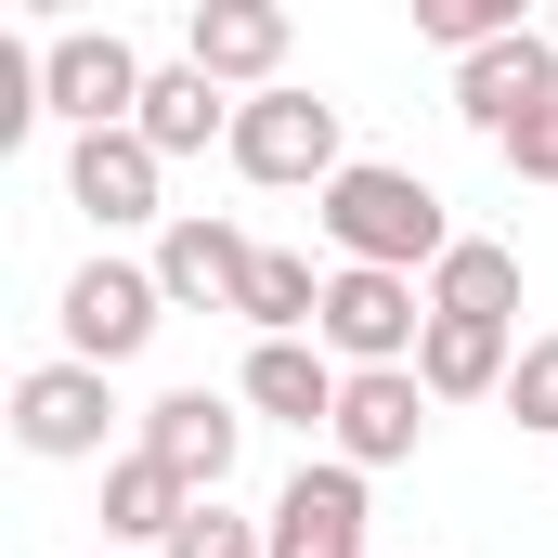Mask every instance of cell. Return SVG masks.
<instances>
[{
  "label": "cell",
  "mask_w": 558,
  "mask_h": 558,
  "mask_svg": "<svg viewBox=\"0 0 558 558\" xmlns=\"http://www.w3.org/2000/svg\"><path fill=\"white\" fill-rule=\"evenodd\" d=\"M182 65H195V78H274V65H286V13H274V0H195ZM274 92H286V78H274Z\"/></svg>",
  "instance_id": "obj_12"
},
{
  "label": "cell",
  "mask_w": 558,
  "mask_h": 558,
  "mask_svg": "<svg viewBox=\"0 0 558 558\" xmlns=\"http://www.w3.org/2000/svg\"><path fill=\"white\" fill-rule=\"evenodd\" d=\"M131 131L156 143V156H195V143H208V131L234 143V105H221V78H195V65H169V78L143 92V118H131Z\"/></svg>",
  "instance_id": "obj_18"
},
{
  "label": "cell",
  "mask_w": 558,
  "mask_h": 558,
  "mask_svg": "<svg viewBox=\"0 0 558 558\" xmlns=\"http://www.w3.org/2000/svg\"><path fill=\"white\" fill-rule=\"evenodd\" d=\"M416 377H428V403H481V390H507V377H520V364H507V325H454V312H428Z\"/></svg>",
  "instance_id": "obj_15"
},
{
  "label": "cell",
  "mask_w": 558,
  "mask_h": 558,
  "mask_svg": "<svg viewBox=\"0 0 558 558\" xmlns=\"http://www.w3.org/2000/svg\"><path fill=\"white\" fill-rule=\"evenodd\" d=\"M156 169H169V156H156L143 131H92L78 156H65V195L118 234V221H156Z\"/></svg>",
  "instance_id": "obj_13"
},
{
  "label": "cell",
  "mask_w": 558,
  "mask_h": 558,
  "mask_svg": "<svg viewBox=\"0 0 558 558\" xmlns=\"http://www.w3.org/2000/svg\"><path fill=\"white\" fill-rule=\"evenodd\" d=\"M156 312H169V286H156V274L92 260V274L65 286V364H131L143 338H156Z\"/></svg>",
  "instance_id": "obj_6"
},
{
  "label": "cell",
  "mask_w": 558,
  "mask_h": 558,
  "mask_svg": "<svg viewBox=\"0 0 558 558\" xmlns=\"http://www.w3.org/2000/svg\"><path fill=\"white\" fill-rule=\"evenodd\" d=\"M338 351H312V338H260L247 351V403L260 416H286V428H338Z\"/></svg>",
  "instance_id": "obj_14"
},
{
  "label": "cell",
  "mask_w": 558,
  "mask_h": 558,
  "mask_svg": "<svg viewBox=\"0 0 558 558\" xmlns=\"http://www.w3.org/2000/svg\"><path fill=\"white\" fill-rule=\"evenodd\" d=\"M260 338H299V325H325V286H312V260H286V247H260V274H247V299H234Z\"/></svg>",
  "instance_id": "obj_19"
},
{
  "label": "cell",
  "mask_w": 558,
  "mask_h": 558,
  "mask_svg": "<svg viewBox=\"0 0 558 558\" xmlns=\"http://www.w3.org/2000/svg\"><path fill=\"white\" fill-rule=\"evenodd\" d=\"M234 169L247 182H338V105L325 92H247L234 105Z\"/></svg>",
  "instance_id": "obj_3"
},
{
  "label": "cell",
  "mask_w": 558,
  "mask_h": 558,
  "mask_svg": "<svg viewBox=\"0 0 558 558\" xmlns=\"http://www.w3.org/2000/svg\"><path fill=\"white\" fill-rule=\"evenodd\" d=\"M351 377H377V364H416L428 312H416V274H325V325H312Z\"/></svg>",
  "instance_id": "obj_4"
},
{
  "label": "cell",
  "mask_w": 558,
  "mask_h": 558,
  "mask_svg": "<svg viewBox=\"0 0 558 558\" xmlns=\"http://www.w3.org/2000/svg\"><path fill=\"white\" fill-rule=\"evenodd\" d=\"M507 416H520V428H558V338H533V351H520V377H507Z\"/></svg>",
  "instance_id": "obj_22"
},
{
  "label": "cell",
  "mask_w": 558,
  "mask_h": 558,
  "mask_svg": "<svg viewBox=\"0 0 558 558\" xmlns=\"http://www.w3.org/2000/svg\"><path fill=\"white\" fill-rule=\"evenodd\" d=\"M274 558H364V468H299L274 494Z\"/></svg>",
  "instance_id": "obj_10"
},
{
  "label": "cell",
  "mask_w": 558,
  "mask_h": 558,
  "mask_svg": "<svg viewBox=\"0 0 558 558\" xmlns=\"http://www.w3.org/2000/svg\"><path fill=\"white\" fill-rule=\"evenodd\" d=\"M143 454L208 507V494L234 481V403H221V390H169V403H143Z\"/></svg>",
  "instance_id": "obj_7"
},
{
  "label": "cell",
  "mask_w": 558,
  "mask_h": 558,
  "mask_svg": "<svg viewBox=\"0 0 558 558\" xmlns=\"http://www.w3.org/2000/svg\"><path fill=\"white\" fill-rule=\"evenodd\" d=\"M325 234H338V274H441L454 260V221L416 169H338L325 182Z\"/></svg>",
  "instance_id": "obj_1"
},
{
  "label": "cell",
  "mask_w": 558,
  "mask_h": 558,
  "mask_svg": "<svg viewBox=\"0 0 558 558\" xmlns=\"http://www.w3.org/2000/svg\"><path fill=\"white\" fill-rule=\"evenodd\" d=\"M558 105V39L546 26H520V39H494V52H468V65H454V118H468V131H520V118H546Z\"/></svg>",
  "instance_id": "obj_5"
},
{
  "label": "cell",
  "mask_w": 558,
  "mask_h": 558,
  "mask_svg": "<svg viewBox=\"0 0 558 558\" xmlns=\"http://www.w3.org/2000/svg\"><path fill=\"white\" fill-rule=\"evenodd\" d=\"M428 312H454V325H507V312H520V247L454 234V260L428 274Z\"/></svg>",
  "instance_id": "obj_16"
},
{
  "label": "cell",
  "mask_w": 558,
  "mask_h": 558,
  "mask_svg": "<svg viewBox=\"0 0 558 558\" xmlns=\"http://www.w3.org/2000/svg\"><path fill=\"white\" fill-rule=\"evenodd\" d=\"M416 428H428V377L416 364H377V377L338 390V468H403Z\"/></svg>",
  "instance_id": "obj_8"
},
{
  "label": "cell",
  "mask_w": 558,
  "mask_h": 558,
  "mask_svg": "<svg viewBox=\"0 0 558 558\" xmlns=\"http://www.w3.org/2000/svg\"><path fill=\"white\" fill-rule=\"evenodd\" d=\"M169 558H274V533H247V520H234V507L208 494V507H195V520L169 533Z\"/></svg>",
  "instance_id": "obj_21"
},
{
  "label": "cell",
  "mask_w": 558,
  "mask_h": 558,
  "mask_svg": "<svg viewBox=\"0 0 558 558\" xmlns=\"http://www.w3.org/2000/svg\"><path fill=\"white\" fill-rule=\"evenodd\" d=\"M416 26L454 52H494V39H520V0H416Z\"/></svg>",
  "instance_id": "obj_20"
},
{
  "label": "cell",
  "mask_w": 558,
  "mask_h": 558,
  "mask_svg": "<svg viewBox=\"0 0 558 558\" xmlns=\"http://www.w3.org/2000/svg\"><path fill=\"white\" fill-rule=\"evenodd\" d=\"M247 274H260V247H247L234 221H169V234H156V286H169L182 312H234Z\"/></svg>",
  "instance_id": "obj_11"
},
{
  "label": "cell",
  "mask_w": 558,
  "mask_h": 558,
  "mask_svg": "<svg viewBox=\"0 0 558 558\" xmlns=\"http://www.w3.org/2000/svg\"><path fill=\"white\" fill-rule=\"evenodd\" d=\"M507 169H520V182H558V105H546V118H520V131H507Z\"/></svg>",
  "instance_id": "obj_23"
},
{
  "label": "cell",
  "mask_w": 558,
  "mask_h": 558,
  "mask_svg": "<svg viewBox=\"0 0 558 558\" xmlns=\"http://www.w3.org/2000/svg\"><path fill=\"white\" fill-rule=\"evenodd\" d=\"M182 520H195V494H182L156 454H118V468H105V533H118V546H169Z\"/></svg>",
  "instance_id": "obj_17"
},
{
  "label": "cell",
  "mask_w": 558,
  "mask_h": 558,
  "mask_svg": "<svg viewBox=\"0 0 558 558\" xmlns=\"http://www.w3.org/2000/svg\"><path fill=\"white\" fill-rule=\"evenodd\" d=\"M143 92H156V78H143V52L118 39V26H65V39L39 52V105L78 118V143H92V131H131Z\"/></svg>",
  "instance_id": "obj_2"
},
{
  "label": "cell",
  "mask_w": 558,
  "mask_h": 558,
  "mask_svg": "<svg viewBox=\"0 0 558 558\" xmlns=\"http://www.w3.org/2000/svg\"><path fill=\"white\" fill-rule=\"evenodd\" d=\"M105 364H39L26 390H13V441L26 454H105Z\"/></svg>",
  "instance_id": "obj_9"
}]
</instances>
